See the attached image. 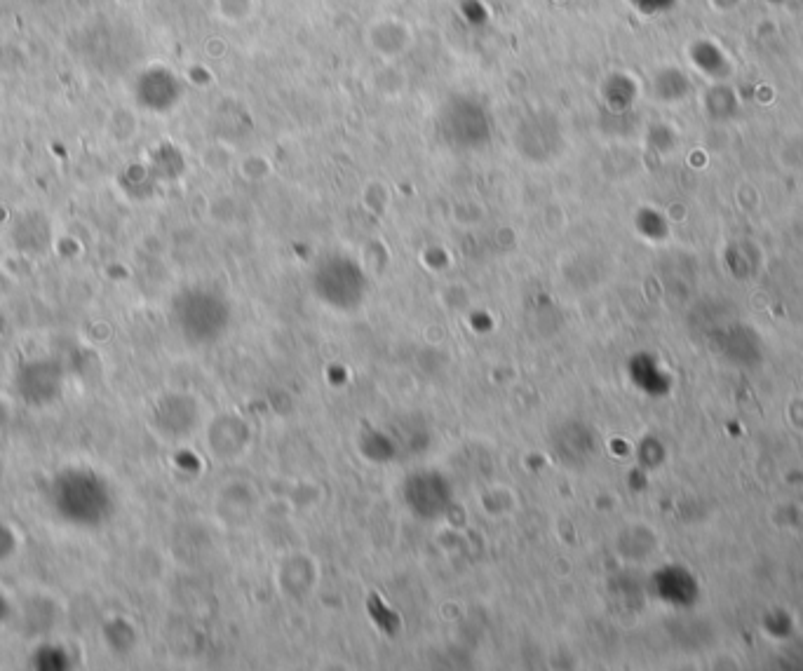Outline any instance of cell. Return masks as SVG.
<instances>
[{
    "instance_id": "7a4b0ae2",
    "label": "cell",
    "mask_w": 803,
    "mask_h": 671,
    "mask_svg": "<svg viewBox=\"0 0 803 671\" xmlns=\"http://www.w3.org/2000/svg\"><path fill=\"white\" fill-rule=\"evenodd\" d=\"M214 12L228 26H242L259 15V0H214Z\"/></svg>"
},
{
    "instance_id": "5b68a950",
    "label": "cell",
    "mask_w": 803,
    "mask_h": 671,
    "mask_svg": "<svg viewBox=\"0 0 803 671\" xmlns=\"http://www.w3.org/2000/svg\"><path fill=\"white\" fill-rule=\"evenodd\" d=\"M8 418H10V406L3 397H0V427L8 423Z\"/></svg>"
},
{
    "instance_id": "3957f363",
    "label": "cell",
    "mask_w": 803,
    "mask_h": 671,
    "mask_svg": "<svg viewBox=\"0 0 803 671\" xmlns=\"http://www.w3.org/2000/svg\"><path fill=\"white\" fill-rule=\"evenodd\" d=\"M15 549H17V538L12 535L10 528L0 526V561L12 557V554H15Z\"/></svg>"
},
{
    "instance_id": "277c9868",
    "label": "cell",
    "mask_w": 803,
    "mask_h": 671,
    "mask_svg": "<svg viewBox=\"0 0 803 671\" xmlns=\"http://www.w3.org/2000/svg\"><path fill=\"white\" fill-rule=\"evenodd\" d=\"M111 336H113V331L106 322H94L92 327L87 329V338H90L94 345H104Z\"/></svg>"
},
{
    "instance_id": "8992f818",
    "label": "cell",
    "mask_w": 803,
    "mask_h": 671,
    "mask_svg": "<svg viewBox=\"0 0 803 671\" xmlns=\"http://www.w3.org/2000/svg\"><path fill=\"white\" fill-rule=\"evenodd\" d=\"M409 3H416V0H409Z\"/></svg>"
},
{
    "instance_id": "6da1fadb",
    "label": "cell",
    "mask_w": 803,
    "mask_h": 671,
    "mask_svg": "<svg viewBox=\"0 0 803 671\" xmlns=\"http://www.w3.org/2000/svg\"><path fill=\"white\" fill-rule=\"evenodd\" d=\"M414 26L397 15H381L371 19L364 29V43L374 57L386 64L402 59L414 45Z\"/></svg>"
}]
</instances>
